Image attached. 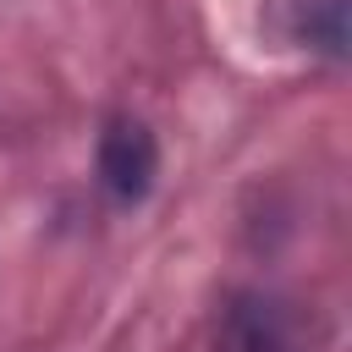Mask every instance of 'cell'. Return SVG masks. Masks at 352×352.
I'll return each mask as SVG.
<instances>
[{"instance_id": "obj_1", "label": "cell", "mask_w": 352, "mask_h": 352, "mask_svg": "<svg viewBox=\"0 0 352 352\" xmlns=\"http://www.w3.org/2000/svg\"><path fill=\"white\" fill-rule=\"evenodd\" d=\"M160 176V143L138 116H116L99 132V187L110 204H143Z\"/></svg>"}, {"instance_id": "obj_2", "label": "cell", "mask_w": 352, "mask_h": 352, "mask_svg": "<svg viewBox=\"0 0 352 352\" xmlns=\"http://www.w3.org/2000/svg\"><path fill=\"white\" fill-rule=\"evenodd\" d=\"M220 352H297L286 319L264 297H236L220 319Z\"/></svg>"}]
</instances>
